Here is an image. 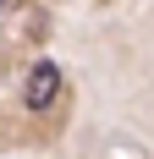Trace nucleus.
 <instances>
[{
  "mask_svg": "<svg viewBox=\"0 0 154 159\" xmlns=\"http://www.w3.org/2000/svg\"><path fill=\"white\" fill-rule=\"evenodd\" d=\"M55 93H61V66H55V61H39V66L28 71V82H22L28 110H50V104H55Z\"/></svg>",
  "mask_w": 154,
  "mask_h": 159,
  "instance_id": "nucleus-1",
  "label": "nucleus"
}]
</instances>
